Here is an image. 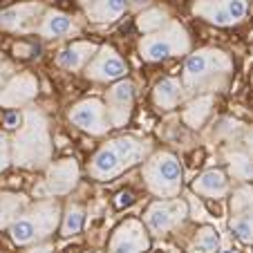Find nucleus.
I'll use <instances>...</instances> for the list:
<instances>
[{"label":"nucleus","mask_w":253,"mask_h":253,"mask_svg":"<svg viewBox=\"0 0 253 253\" xmlns=\"http://www.w3.org/2000/svg\"><path fill=\"white\" fill-rule=\"evenodd\" d=\"M226 159H229V172L235 179H242V182L253 179V157L249 153H240V150L231 153L229 150Z\"/></svg>","instance_id":"b1692460"},{"label":"nucleus","mask_w":253,"mask_h":253,"mask_svg":"<svg viewBox=\"0 0 253 253\" xmlns=\"http://www.w3.org/2000/svg\"><path fill=\"white\" fill-rule=\"evenodd\" d=\"M193 191L197 195H204V197H213V200H220L229 193V179H226L224 170H206L197 177L195 182H193Z\"/></svg>","instance_id":"aec40b11"},{"label":"nucleus","mask_w":253,"mask_h":253,"mask_svg":"<svg viewBox=\"0 0 253 253\" xmlns=\"http://www.w3.org/2000/svg\"><path fill=\"white\" fill-rule=\"evenodd\" d=\"M231 233L238 240L253 242V191L249 186H240L231 197Z\"/></svg>","instance_id":"9b49d317"},{"label":"nucleus","mask_w":253,"mask_h":253,"mask_svg":"<svg viewBox=\"0 0 253 253\" xmlns=\"http://www.w3.org/2000/svg\"><path fill=\"white\" fill-rule=\"evenodd\" d=\"M126 170L124 162H121L117 148L112 146V141H108L103 148H99V153L92 157L90 164V175L99 182H108V179H115L117 175Z\"/></svg>","instance_id":"dca6fc26"},{"label":"nucleus","mask_w":253,"mask_h":253,"mask_svg":"<svg viewBox=\"0 0 253 253\" xmlns=\"http://www.w3.org/2000/svg\"><path fill=\"white\" fill-rule=\"evenodd\" d=\"M43 14H45V5L39 2V0L18 2V5L0 11V29L14 34H32L39 29Z\"/></svg>","instance_id":"1a4fd4ad"},{"label":"nucleus","mask_w":253,"mask_h":253,"mask_svg":"<svg viewBox=\"0 0 253 253\" xmlns=\"http://www.w3.org/2000/svg\"><path fill=\"white\" fill-rule=\"evenodd\" d=\"M70 121L83 132H90L94 137H101L112 128L110 119H108V110L101 99H83L77 105H72L70 110Z\"/></svg>","instance_id":"6e6552de"},{"label":"nucleus","mask_w":253,"mask_h":253,"mask_svg":"<svg viewBox=\"0 0 253 253\" xmlns=\"http://www.w3.org/2000/svg\"><path fill=\"white\" fill-rule=\"evenodd\" d=\"M83 222H85V211L81 204H70L65 209L63 215V224H61V235L70 238V235H77L83 229Z\"/></svg>","instance_id":"bb28decb"},{"label":"nucleus","mask_w":253,"mask_h":253,"mask_svg":"<svg viewBox=\"0 0 253 253\" xmlns=\"http://www.w3.org/2000/svg\"><path fill=\"white\" fill-rule=\"evenodd\" d=\"M20 115L23 121L11 139V162L32 170L49 166L52 139H49L47 117L36 108H25Z\"/></svg>","instance_id":"f257e3e1"},{"label":"nucleus","mask_w":253,"mask_h":253,"mask_svg":"<svg viewBox=\"0 0 253 253\" xmlns=\"http://www.w3.org/2000/svg\"><path fill=\"white\" fill-rule=\"evenodd\" d=\"M134 105V85L128 79L115 81V85L105 94V110H108V119H110L112 128H121L128 124L130 115H132Z\"/></svg>","instance_id":"f8f14e48"},{"label":"nucleus","mask_w":253,"mask_h":253,"mask_svg":"<svg viewBox=\"0 0 253 253\" xmlns=\"http://www.w3.org/2000/svg\"><path fill=\"white\" fill-rule=\"evenodd\" d=\"M61 222V206L56 200H43L34 204L25 213H18L9 224V235L18 247H29L34 242H41L47 235L56 231Z\"/></svg>","instance_id":"f03ea898"},{"label":"nucleus","mask_w":253,"mask_h":253,"mask_svg":"<svg viewBox=\"0 0 253 253\" xmlns=\"http://www.w3.org/2000/svg\"><path fill=\"white\" fill-rule=\"evenodd\" d=\"M211 105H213V94L197 96L195 101L188 103L186 110H184V121H186L191 128H200L206 121V117L211 115Z\"/></svg>","instance_id":"5701e85b"},{"label":"nucleus","mask_w":253,"mask_h":253,"mask_svg":"<svg viewBox=\"0 0 253 253\" xmlns=\"http://www.w3.org/2000/svg\"><path fill=\"white\" fill-rule=\"evenodd\" d=\"M79 184V164L77 159H58V162L49 164L47 175H45V193L49 197L67 195L72 188Z\"/></svg>","instance_id":"ddd939ff"},{"label":"nucleus","mask_w":253,"mask_h":253,"mask_svg":"<svg viewBox=\"0 0 253 253\" xmlns=\"http://www.w3.org/2000/svg\"><path fill=\"white\" fill-rule=\"evenodd\" d=\"M188 52H191L188 32L177 20H168L162 29L146 34L139 41V54H141L143 61L148 63H157L170 56H184Z\"/></svg>","instance_id":"39448f33"},{"label":"nucleus","mask_w":253,"mask_h":253,"mask_svg":"<svg viewBox=\"0 0 253 253\" xmlns=\"http://www.w3.org/2000/svg\"><path fill=\"white\" fill-rule=\"evenodd\" d=\"M233 70V61L226 52L215 47H204L193 52L184 63L182 83L188 90L213 87L217 79H224Z\"/></svg>","instance_id":"7ed1b4c3"},{"label":"nucleus","mask_w":253,"mask_h":253,"mask_svg":"<svg viewBox=\"0 0 253 253\" xmlns=\"http://www.w3.org/2000/svg\"><path fill=\"white\" fill-rule=\"evenodd\" d=\"M150 240L139 220H126L110 240V253H143Z\"/></svg>","instance_id":"4468645a"},{"label":"nucleus","mask_w":253,"mask_h":253,"mask_svg":"<svg viewBox=\"0 0 253 253\" xmlns=\"http://www.w3.org/2000/svg\"><path fill=\"white\" fill-rule=\"evenodd\" d=\"M247 150H249V155L253 157V128L249 130V134H247Z\"/></svg>","instance_id":"c85d7f7f"},{"label":"nucleus","mask_w":253,"mask_h":253,"mask_svg":"<svg viewBox=\"0 0 253 253\" xmlns=\"http://www.w3.org/2000/svg\"><path fill=\"white\" fill-rule=\"evenodd\" d=\"M143 179H146V186L153 195L162 197V200H170L177 197L182 191V164L168 150H159V153L150 155L143 164L141 170Z\"/></svg>","instance_id":"20e7f679"},{"label":"nucleus","mask_w":253,"mask_h":253,"mask_svg":"<svg viewBox=\"0 0 253 253\" xmlns=\"http://www.w3.org/2000/svg\"><path fill=\"white\" fill-rule=\"evenodd\" d=\"M128 74V65L126 61L117 54L115 47H99V52L90 58V63L85 65V77L90 81L96 83H112V81H121Z\"/></svg>","instance_id":"9d476101"},{"label":"nucleus","mask_w":253,"mask_h":253,"mask_svg":"<svg viewBox=\"0 0 253 253\" xmlns=\"http://www.w3.org/2000/svg\"><path fill=\"white\" fill-rule=\"evenodd\" d=\"M112 146L117 148V153H119L126 168L143 162V157H146L150 150L148 141H139V139H134V137H117V139H112Z\"/></svg>","instance_id":"4be33fe9"},{"label":"nucleus","mask_w":253,"mask_h":253,"mask_svg":"<svg viewBox=\"0 0 253 253\" xmlns=\"http://www.w3.org/2000/svg\"><path fill=\"white\" fill-rule=\"evenodd\" d=\"M96 52H99V45L96 43H90V41H77V43L67 45L65 49L58 52L56 65L63 67V70H70V72L83 70Z\"/></svg>","instance_id":"a211bd4d"},{"label":"nucleus","mask_w":253,"mask_h":253,"mask_svg":"<svg viewBox=\"0 0 253 253\" xmlns=\"http://www.w3.org/2000/svg\"><path fill=\"white\" fill-rule=\"evenodd\" d=\"M79 2H83V5H87V2H90V0H79Z\"/></svg>","instance_id":"7c9ffc66"},{"label":"nucleus","mask_w":253,"mask_h":253,"mask_svg":"<svg viewBox=\"0 0 253 253\" xmlns=\"http://www.w3.org/2000/svg\"><path fill=\"white\" fill-rule=\"evenodd\" d=\"M36 32H39L43 39H65V36H74V34L79 32V25L74 23L72 16L63 14V11L45 9Z\"/></svg>","instance_id":"f3484780"},{"label":"nucleus","mask_w":253,"mask_h":253,"mask_svg":"<svg viewBox=\"0 0 253 253\" xmlns=\"http://www.w3.org/2000/svg\"><path fill=\"white\" fill-rule=\"evenodd\" d=\"M128 9V0H90L85 16L90 23H115Z\"/></svg>","instance_id":"6ab92c4d"},{"label":"nucleus","mask_w":253,"mask_h":253,"mask_svg":"<svg viewBox=\"0 0 253 253\" xmlns=\"http://www.w3.org/2000/svg\"><path fill=\"white\" fill-rule=\"evenodd\" d=\"M47 249H49V247H39V244H36V247L29 249V253H49Z\"/></svg>","instance_id":"c756f323"},{"label":"nucleus","mask_w":253,"mask_h":253,"mask_svg":"<svg viewBox=\"0 0 253 253\" xmlns=\"http://www.w3.org/2000/svg\"><path fill=\"white\" fill-rule=\"evenodd\" d=\"M11 164V141L5 132H0V172Z\"/></svg>","instance_id":"cd10ccee"},{"label":"nucleus","mask_w":253,"mask_h":253,"mask_svg":"<svg viewBox=\"0 0 253 253\" xmlns=\"http://www.w3.org/2000/svg\"><path fill=\"white\" fill-rule=\"evenodd\" d=\"M39 92V81L32 74H18L0 90V105L5 108H16L27 101H32Z\"/></svg>","instance_id":"2eb2a0df"},{"label":"nucleus","mask_w":253,"mask_h":253,"mask_svg":"<svg viewBox=\"0 0 253 253\" xmlns=\"http://www.w3.org/2000/svg\"><path fill=\"white\" fill-rule=\"evenodd\" d=\"M247 0H195L193 14L217 27H233L247 18Z\"/></svg>","instance_id":"423d86ee"},{"label":"nucleus","mask_w":253,"mask_h":253,"mask_svg":"<svg viewBox=\"0 0 253 253\" xmlns=\"http://www.w3.org/2000/svg\"><path fill=\"white\" fill-rule=\"evenodd\" d=\"M188 215V206L184 200H159L155 204L148 206L146 211V229L155 235H162V233H168L172 231L175 226H179Z\"/></svg>","instance_id":"0eeeda50"},{"label":"nucleus","mask_w":253,"mask_h":253,"mask_svg":"<svg viewBox=\"0 0 253 253\" xmlns=\"http://www.w3.org/2000/svg\"><path fill=\"white\" fill-rule=\"evenodd\" d=\"M182 99H184V83L170 77L162 79L153 90V101L159 110H172Z\"/></svg>","instance_id":"412c9836"},{"label":"nucleus","mask_w":253,"mask_h":253,"mask_svg":"<svg viewBox=\"0 0 253 253\" xmlns=\"http://www.w3.org/2000/svg\"><path fill=\"white\" fill-rule=\"evenodd\" d=\"M217 244H220L217 231H215L213 226H204V229H200L197 235L193 238L191 247H188V253H215L217 251Z\"/></svg>","instance_id":"393cba45"},{"label":"nucleus","mask_w":253,"mask_h":253,"mask_svg":"<svg viewBox=\"0 0 253 253\" xmlns=\"http://www.w3.org/2000/svg\"><path fill=\"white\" fill-rule=\"evenodd\" d=\"M168 11L166 9H159V7H150V9H146L143 14H139L137 18V27L141 29L143 34H153L157 32V29H162L164 25L168 23Z\"/></svg>","instance_id":"a878e982"}]
</instances>
